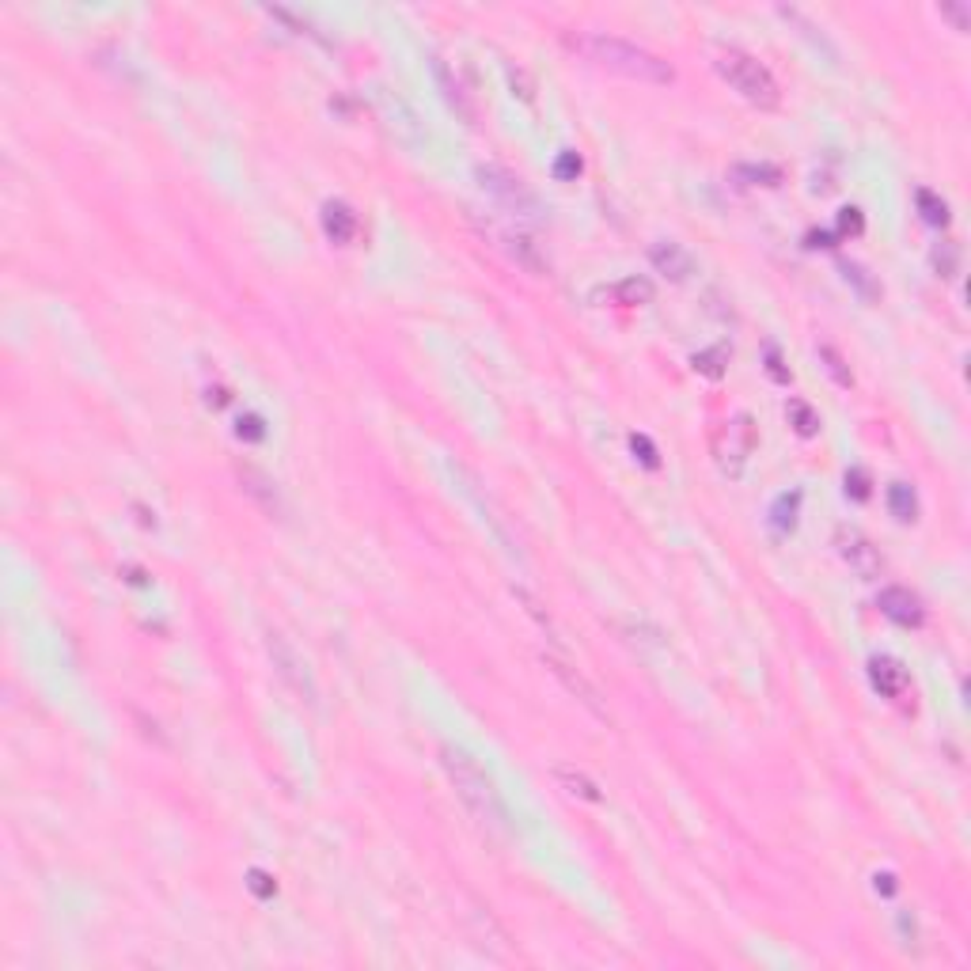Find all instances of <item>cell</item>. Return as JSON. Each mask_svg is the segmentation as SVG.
Segmentation results:
<instances>
[{"mask_svg": "<svg viewBox=\"0 0 971 971\" xmlns=\"http://www.w3.org/2000/svg\"><path fill=\"white\" fill-rule=\"evenodd\" d=\"M440 767H444V774H448V782L456 786L459 801H464L474 816H479V823H486L490 831H498V835L513 831V816H508V808L501 801L498 786H493V778L467 752H459V747L444 744L440 747Z\"/></svg>", "mask_w": 971, "mask_h": 971, "instance_id": "cell-1", "label": "cell"}, {"mask_svg": "<svg viewBox=\"0 0 971 971\" xmlns=\"http://www.w3.org/2000/svg\"><path fill=\"white\" fill-rule=\"evenodd\" d=\"M569 46L581 50L588 61H596V65L626 76V81H638V84H672L676 81V69L668 65L664 57L649 54L638 42H626L615 35H577V38H569Z\"/></svg>", "mask_w": 971, "mask_h": 971, "instance_id": "cell-2", "label": "cell"}, {"mask_svg": "<svg viewBox=\"0 0 971 971\" xmlns=\"http://www.w3.org/2000/svg\"><path fill=\"white\" fill-rule=\"evenodd\" d=\"M718 72H721V81L740 95V99H747L752 106L759 110H774L778 103H782V91H778L774 84V76L767 65H759V61L752 54H744L737 50V46H728V50L718 54Z\"/></svg>", "mask_w": 971, "mask_h": 971, "instance_id": "cell-3", "label": "cell"}, {"mask_svg": "<svg viewBox=\"0 0 971 971\" xmlns=\"http://www.w3.org/2000/svg\"><path fill=\"white\" fill-rule=\"evenodd\" d=\"M474 179H479V186L501 205L505 213L524 217V220H539V217H543V205H539L535 190L524 183L516 171H508L501 164H479V167H474Z\"/></svg>", "mask_w": 971, "mask_h": 971, "instance_id": "cell-4", "label": "cell"}, {"mask_svg": "<svg viewBox=\"0 0 971 971\" xmlns=\"http://www.w3.org/2000/svg\"><path fill=\"white\" fill-rule=\"evenodd\" d=\"M755 444H759V429H755V422L747 418V413H737V418H728V422L718 425V433H713L710 448H713V459H718V467L737 479V474L747 467V459H752Z\"/></svg>", "mask_w": 971, "mask_h": 971, "instance_id": "cell-5", "label": "cell"}, {"mask_svg": "<svg viewBox=\"0 0 971 971\" xmlns=\"http://www.w3.org/2000/svg\"><path fill=\"white\" fill-rule=\"evenodd\" d=\"M266 649H269V660H274V672H277V679L285 683V687H289L300 703H315V683H311V676H308V668H304V660L296 657V649L289 645L281 638V634H266Z\"/></svg>", "mask_w": 971, "mask_h": 971, "instance_id": "cell-6", "label": "cell"}, {"mask_svg": "<svg viewBox=\"0 0 971 971\" xmlns=\"http://www.w3.org/2000/svg\"><path fill=\"white\" fill-rule=\"evenodd\" d=\"M835 547H839V558L847 562L862 581H877L884 573V558H881L877 543H873L869 535H862L857 528H839Z\"/></svg>", "mask_w": 971, "mask_h": 971, "instance_id": "cell-7", "label": "cell"}, {"mask_svg": "<svg viewBox=\"0 0 971 971\" xmlns=\"http://www.w3.org/2000/svg\"><path fill=\"white\" fill-rule=\"evenodd\" d=\"M543 664L550 668V672H554V676H558V679H562V687H566V691H569L573 698H577V703H581V706H584L588 713H592V718H600V721H608V706H603V698H600V691H596V687H592V683H588V679L581 676V668H573V664H569V660L562 657V652H558V649H554V652H543Z\"/></svg>", "mask_w": 971, "mask_h": 971, "instance_id": "cell-8", "label": "cell"}, {"mask_svg": "<svg viewBox=\"0 0 971 971\" xmlns=\"http://www.w3.org/2000/svg\"><path fill=\"white\" fill-rule=\"evenodd\" d=\"M877 608H881V615H888L891 623H899V626H922V618H926L922 600L915 592H907V588H899V584L884 588V592L877 596Z\"/></svg>", "mask_w": 971, "mask_h": 971, "instance_id": "cell-9", "label": "cell"}, {"mask_svg": "<svg viewBox=\"0 0 971 971\" xmlns=\"http://www.w3.org/2000/svg\"><path fill=\"white\" fill-rule=\"evenodd\" d=\"M501 243H505V251H508V259H516L524 269H528V274H535V277H547V274H550V259H547L543 251H539V243L532 240V235H524V232H505Z\"/></svg>", "mask_w": 971, "mask_h": 971, "instance_id": "cell-10", "label": "cell"}, {"mask_svg": "<svg viewBox=\"0 0 971 971\" xmlns=\"http://www.w3.org/2000/svg\"><path fill=\"white\" fill-rule=\"evenodd\" d=\"M649 262L657 266V274L672 277V281H687L694 274V259L679 243H652L649 247Z\"/></svg>", "mask_w": 971, "mask_h": 971, "instance_id": "cell-11", "label": "cell"}, {"mask_svg": "<svg viewBox=\"0 0 971 971\" xmlns=\"http://www.w3.org/2000/svg\"><path fill=\"white\" fill-rule=\"evenodd\" d=\"M869 679H873V687H877L884 698H899L907 691V683H911L907 668L896 657H873L869 660Z\"/></svg>", "mask_w": 971, "mask_h": 971, "instance_id": "cell-12", "label": "cell"}, {"mask_svg": "<svg viewBox=\"0 0 971 971\" xmlns=\"http://www.w3.org/2000/svg\"><path fill=\"white\" fill-rule=\"evenodd\" d=\"M319 220H323V232H327L330 243H353V235H357V213L349 209L345 201H327Z\"/></svg>", "mask_w": 971, "mask_h": 971, "instance_id": "cell-13", "label": "cell"}, {"mask_svg": "<svg viewBox=\"0 0 971 971\" xmlns=\"http://www.w3.org/2000/svg\"><path fill=\"white\" fill-rule=\"evenodd\" d=\"M600 296L611 300V304H618V308H642V304H652L657 289H652L649 277H623V281H615L611 289H603Z\"/></svg>", "mask_w": 971, "mask_h": 971, "instance_id": "cell-14", "label": "cell"}, {"mask_svg": "<svg viewBox=\"0 0 971 971\" xmlns=\"http://www.w3.org/2000/svg\"><path fill=\"white\" fill-rule=\"evenodd\" d=\"M797 513H801V490L782 493V498L771 505V524H774V532H778V535H789L793 528H797Z\"/></svg>", "mask_w": 971, "mask_h": 971, "instance_id": "cell-15", "label": "cell"}, {"mask_svg": "<svg viewBox=\"0 0 971 971\" xmlns=\"http://www.w3.org/2000/svg\"><path fill=\"white\" fill-rule=\"evenodd\" d=\"M888 513L896 516L899 524H915L918 520V498L915 490L907 482H891L888 486Z\"/></svg>", "mask_w": 971, "mask_h": 971, "instance_id": "cell-16", "label": "cell"}, {"mask_svg": "<svg viewBox=\"0 0 971 971\" xmlns=\"http://www.w3.org/2000/svg\"><path fill=\"white\" fill-rule=\"evenodd\" d=\"M554 778H558V786H566V793H573V797H581V801H592L596 805L603 797L592 778L581 774V771H573V767H558V771H554Z\"/></svg>", "mask_w": 971, "mask_h": 971, "instance_id": "cell-17", "label": "cell"}, {"mask_svg": "<svg viewBox=\"0 0 971 971\" xmlns=\"http://www.w3.org/2000/svg\"><path fill=\"white\" fill-rule=\"evenodd\" d=\"M437 81H440L444 99H448V106L456 110V115L467 118V122H474V110H471V103H467V95H464V88H459V81H452V72H448V65H444V61H437Z\"/></svg>", "mask_w": 971, "mask_h": 971, "instance_id": "cell-18", "label": "cell"}, {"mask_svg": "<svg viewBox=\"0 0 971 971\" xmlns=\"http://www.w3.org/2000/svg\"><path fill=\"white\" fill-rule=\"evenodd\" d=\"M930 266H933V274H937V277L952 281V277L960 274V247L952 243V240H941V243H937V247L930 251Z\"/></svg>", "mask_w": 971, "mask_h": 971, "instance_id": "cell-19", "label": "cell"}, {"mask_svg": "<svg viewBox=\"0 0 971 971\" xmlns=\"http://www.w3.org/2000/svg\"><path fill=\"white\" fill-rule=\"evenodd\" d=\"M694 372L698 376H706V379H721L725 376V364H728V345L718 342L713 349H703V353H694Z\"/></svg>", "mask_w": 971, "mask_h": 971, "instance_id": "cell-20", "label": "cell"}, {"mask_svg": "<svg viewBox=\"0 0 971 971\" xmlns=\"http://www.w3.org/2000/svg\"><path fill=\"white\" fill-rule=\"evenodd\" d=\"M915 205H918V213H922L926 225H933V228L949 225V205H945V198H937L933 190H915Z\"/></svg>", "mask_w": 971, "mask_h": 971, "instance_id": "cell-21", "label": "cell"}, {"mask_svg": "<svg viewBox=\"0 0 971 971\" xmlns=\"http://www.w3.org/2000/svg\"><path fill=\"white\" fill-rule=\"evenodd\" d=\"M732 179H747L744 186H778L782 183V167H774V164H740V167H732Z\"/></svg>", "mask_w": 971, "mask_h": 971, "instance_id": "cell-22", "label": "cell"}, {"mask_svg": "<svg viewBox=\"0 0 971 971\" xmlns=\"http://www.w3.org/2000/svg\"><path fill=\"white\" fill-rule=\"evenodd\" d=\"M839 269H842V277H847V285H854V289L862 293V300H869V304H873V300H881V285L869 277V269H865V266H857V262H847V259H842V262H839Z\"/></svg>", "mask_w": 971, "mask_h": 971, "instance_id": "cell-23", "label": "cell"}, {"mask_svg": "<svg viewBox=\"0 0 971 971\" xmlns=\"http://www.w3.org/2000/svg\"><path fill=\"white\" fill-rule=\"evenodd\" d=\"M789 425L797 429V437H816L820 433V413L812 410L805 399H789Z\"/></svg>", "mask_w": 971, "mask_h": 971, "instance_id": "cell-24", "label": "cell"}, {"mask_svg": "<svg viewBox=\"0 0 971 971\" xmlns=\"http://www.w3.org/2000/svg\"><path fill=\"white\" fill-rule=\"evenodd\" d=\"M820 361L827 364V372L835 376V384H839V388H850V384H854V376H850V369H847V361H842L831 345H820Z\"/></svg>", "mask_w": 971, "mask_h": 971, "instance_id": "cell-25", "label": "cell"}, {"mask_svg": "<svg viewBox=\"0 0 971 971\" xmlns=\"http://www.w3.org/2000/svg\"><path fill=\"white\" fill-rule=\"evenodd\" d=\"M581 171H584V160L573 149H566L558 160H554V179H558V183H573Z\"/></svg>", "mask_w": 971, "mask_h": 971, "instance_id": "cell-26", "label": "cell"}, {"mask_svg": "<svg viewBox=\"0 0 971 971\" xmlns=\"http://www.w3.org/2000/svg\"><path fill=\"white\" fill-rule=\"evenodd\" d=\"M847 493L854 501H865L869 493H873V474L865 467H850L847 471Z\"/></svg>", "mask_w": 971, "mask_h": 971, "instance_id": "cell-27", "label": "cell"}, {"mask_svg": "<svg viewBox=\"0 0 971 971\" xmlns=\"http://www.w3.org/2000/svg\"><path fill=\"white\" fill-rule=\"evenodd\" d=\"M630 448H634V456H638L649 471L660 467V456H657V448H652V440H649L645 433H634V437H630Z\"/></svg>", "mask_w": 971, "mask_h": 971, "instance_id": "cell-28", "label": "cell"}, {"mask_svg": "<svg viewBox=\"0 0 971 971\" xmlns=\"http://www.w3.org/2000/svg\"><path fill=\"white\" fill-rule=\"evenodd\" d=\"M839 232H842V235H862V232H865L862 209H854V205H847V209H839Z\"/></svg>", "mask_w": 971, "mask_h": 971, "instance_id": "cell-29", "label": "cell"}, {"mask_svg": "<svg viewBox=\"0 0 971 971\" xmlns=\"http://www.w3.org/2000/svg\"><path fill=\"white\" fill-rule=\"evenodd\" d=\"M247 884H251V891H254V896H259V899H269V896H274V891H277V881H274V877H266L262 869H251V873H247Z\"/></svg>", "mask_w": 971, "mask_h": 971, "instance_id": "cell-30", "label": "cell"}, {"mask_svg": "<svg viewBox=\"0 0 971 971\" xmlns=\"http://www.w3.org/2000/svg\"><path fill=\"white\" fill-rule=\"evenodd\" d=\"M235 433H240V440H262L266 437V425L259 413H243L240 425H235Z\"/></svg>", "mask_w": 971, "mask_h": 971, "instance_id": "cell-31", "label": "cell"}, {"mask_svg": "<svg viewBox=\"0 0 971 971\" xmlns=\"http://www.w3.org/2000/svg\"><path fill=\"white\" fill-rule=\"evenodd\" d=\"M941 20H949L957 30H967L971 27V8L967 4H941Z\"/></svg>", "mask_w": 971, "mask_h": 971, "instance_id": "cell-32", "label": "cell"}, {"mask_svg": "<svg viewBox=\"0 0 971 971\" xmlns=\"http://www.w3.org/2000/svg\"><path fill=\"white\" fill-rule=\"evenodd\" d=\"M767 372L778 379V384H789V369L782 364V353H778L774 345H767Z\"/></svg>", "mask_w": 971, "mask_h": 971, "instance_id": "cell-33", "label": "cell"}, {"mask_svg": "<svg viewBox=\"0 0 971 971\" xmlns=\"http://www.w3.org/2000/svg\"><path fill=\"white\" fill-rule=\"evenodd\" d=\"M877 891L881 896H891V891H896V877H891V873H877Z\"/></svg>", "mask_w": 971, "mask_h": 971, "instance_id": "cell-34", "label": "cell"}]
</instances>
